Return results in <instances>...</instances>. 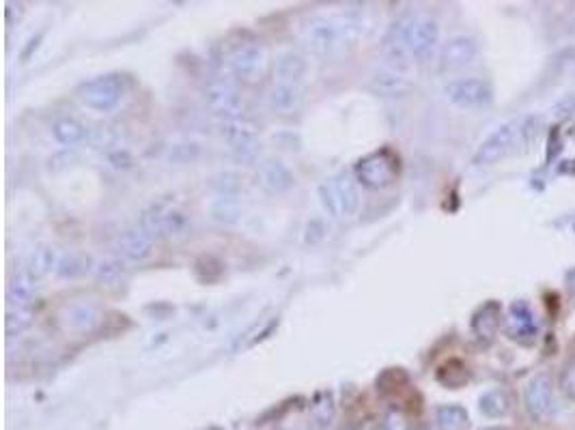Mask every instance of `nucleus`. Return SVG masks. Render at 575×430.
<instances>
[{
    "instance_id": "f257e3e1",
    "label": "nucleus",
    "mask_w": 575,
    "mask_h": 430,
    "mask_svg": "<svg viewBox=\"0 0 575 430\" xmlns=\"http://www.w3.org/2000/svg\"><path fill=\"white\" fill-rule=\"evenodd\" d=\"M362 24L356 18H315L302 26V44L315 56H334L360 39Z\"/></svg>"
},
{
    "instance_id": "f03ea898",
    "label": "nucleus",
    "mask_w": 575,
    "mask_h": 430,
    "mask_svg": "<svg viewBox=\"0 0 575 430\" xmlns=\"http://www.w3.org/2000/svg\"><path fill=\"white\" fill-rule=\"evenodd\" d=\"M403 41L405 50L411 61H427L434 55L437 39H440V26L429 15H410L393 24Z\"/></svg>"
},
{
    "instance_id": "7ed1b4c3",
    "label": "nucleus",
    "mask_w": 575,
    "mask_h": 430,
    "mask_svg": "<svg viewBox=\"0 0 575 430\" xmlns=\"http://www.w3.org/2000/svg\"><path fill=\"white\" fill-rule=\"evenodd\" d=\"M399 168L397 153L390 151V148H379V151L358 159V164L353 166V174L362 188L384 190L397 181Z\"/></svg>"
},
{
    "instance_id": "20e7f679",
    "label": "nucleus",
    "mask_w": 575,
    "mask_h": 430,
    "mask_svg": "<svg viewBox=\"0 0 575 430\" xmlns=\"http://www.w3.org/2000/svg\"><path fill=\"white\" fill-rule=\"evenodd\" d=\"M319 198L324 209L336 220L356 215L358 207H360V194H358L356 183L347 174H339V177L321 183Z\"/></svg>"
},
{
    "instance_id": "39448f33",
    "label": "nucleus",
    "mask_w": 575,
    "mask_h": 430,
    "mask_svg": "<svg viewBox=\"0 0 575 430\" xmlns=\"http://www.w3.org/2000/svg\"><path fill=\"white\" fill-rule=\"evenodd\" d=\"M125 91V80L119 73H106V76H99L87 82L78 91V97L80 102L87 105V108L95 110V113H110L114 110L123 97Z\"/></svg>"
},
{
    "instance_id": "423d86ee",
    "label": "nucleus",
    "mask_w": 575,
    "mask_h": 430,
    "mask_svg": "<svg viewBox=\"0 0 575 430\" xmlns=\"http://www.w3.org/2000/svg\"><path fill=\"white\" fill-rule=\"evenodd\" d=\"M140 231L151 239H177L188 232V217L175 207L153 205L140 215Z\"/></svg>"
},
{
    "instance_id": "0eeeda50",
    "label": "nucleus",
    "mask_w": 575,
    "mask_h": 430,
    "mask_svg": "<svg viewBox=\"0 0 575 430\" xmlns=\"http://www.w3.org/2000/svg\"><path fill=\"white\" fill-rule=\"evenodd\" d=\"M521 130H524V119L506 121V123L495 127L474 153V166H494V164H498L515 147L517 138H521Z\"/></svg>"
},
{
    "instance_id": "6e6552de",
    "label": "nucleus",
    "mask_w": 575,
    "mask_h": 430,
    "mask_svg": "<svg viewBox=\"0 0 575 430\" xmlns=\"http://www.w3.org/2000/svg\"><path fill=\"white\" fill-rule=\"evenodd\" d=\"M503 327L506 336L517 344H524V347L535 344L541 332L539 316H537V312L532 310V306L526 299H517L509 306V310H506L504 315Z\"/></svg>"
},
{
    "instance_id": "1a4fd4ad",
    "label": "nucleus",
    "mask_w": 575,
    "mask_h": 430,
    "mask_svg": "<svg viewBox=\"0 0 575 430\" xmlns=\"http://www.w3.org/2000/svg\"><path fill=\"white\" fill-rule=\"evenodd\" d=\"M446 99L457 108H483L494 99V89L483 78H459L446 84Z\"/></svg>"
},
{
    "instance_id": "9d476101",
    "label": "nucleus",
    "mask_w": 575,
    "mask_h": 430,
    "mask_svg": "<svg viewBox=\"0 0 575 430\" xmlns=\"http://www.w3.org/2000/svg\"><path fill=\"white\" fill-rule=\"evenodd\" d=\"M267 65V52L258 41H244L229 55V72L241 82H255Z\"/></svg>"
},
{
    "instance_id": "9b49d317",
    "label": "nucleus",
    "mask_w": 575,
    "mask_h": 430,
    "mask_svg": "<svg viewBox=\"0 0 575 430\" xmlns=\"http://www.w3.org/2000/svg\"><path fill=\"white\" fill-rule=\"evenodd\" d=\"M203 99L205 104H207V108L212 110L220 121L244 116V99H241V95L237 93L229 82H224V80H212V82L205 84Z\"/></svg>"
},
{
    "instance_id": "f8f14e48",
    "label": "nucleus",
    "mask_w": 575,
    "mask_h": 430,
    "mask_svg": "<svg viewBox=\"0 0 575 430\" xmlns=\"http://www.w3.org/2000/svg\"><path fill=\"white\" fill-rule=\"evenodd\" d=\"M220 136L229 142L231 148L241 159H252L258 151L257 140V125L246 116H237V119H224L218 123Z\"/></svg>"
},
{
    "instance_id": "ddd939ff",
    "label": "nucleus",
    "mask_w": 575,
    "mask_h": 430,
    "mask_svg": "<svg viewBox=\"0 0 575 430\" xmlns=\"http://www.w3.org/2000/svg\"><path fill=\"white\" fill-rule=\"evenodd\" d=\"M524 405L535 422H545L554 416V381L550 375L541 373L526 387Z\"/></svg>"
},
{
    "instance_id": "4468645a",
    "label": "nucleus",
    "mask_w": 575,
    "mask_h": 430,
    "mask_svg": "<svg viewBox=\"0 0 575 430\" xmlns=\"http://www.w3.org/2000/svg\"><path fill=\"white\" fill-rule=\"evenodd\" d=\"M478 56V44L474 37L457 35L448 39L440 52V72H459V69L472 65Z\"/></svg>"
},
{
    "instance_id": "2eb2a0df",
    "label": "nucleus",
    "mask_w": 575,
    "mask_h": 430,
    "mask_svg": "<svg viewBox=\"0 0 575 430\" xmlns=\"http://www.w3.org/2000/svg\"><path fill=\"white\" fill-rule=\"evenodd\" d=\"M503 325V308L498 301H485V304L474 312L472 316V332L478 342L489 344Z\"/></svg>"
},
{
    "instance_id": "dca6fc26",
    "label": "nucleus",
    "mask_w": 575,
    "mask_h": 430,
    "mask_svg": "<svg viewBox=\"0 0 575 430\" xmlns=\"http://www.w3.org/2000/svg\"><path fill=\"white\" fill-rule=\"evenodd\" d=\"M257 179H258V185L272 194L287 192V190H292L295 183L292 170L284 166L283 162H278V159H267V162H263L261 168H258Z\"/></svg>"
},
{
    "instance_id": "f3484780",
    "label": "nucleus",
    "mask_w": 575,
    "mask_h": 430,
    "mask_svg": "<svg viewBox=\"0 0 575 430\" xmlns=\"http://www.w3.org/2000/svg\"><path fill=\"white\" fill-rule=\"evenodd\" d=\"M114 249H117L119 257H123L125 261L140 263L151 257L153 239L147 237L142 231H125L114 241Z\"/></svg>"
},
{
    "instance_id": "a211bd4d",
    "label": "nucleus",
    "mask_w": 575,
    "mask_h": 430,
    "mask_svg": "<svg viewBox=\"0 0 575 430\" xmlns=\"http://www.w3.org/2000/svg\"><path fill=\"white\" fill-rule=\"evenodd\" d=\"M368 87H371L373 93L382 95V97H401V95L410 91L411 82L408 73H399V72H393V69L384 67L373 73Z\"/></svg>"
},
{
    "instance_id": "6ab92c4d",
    "label": "nucleus",
    "mask_w": 575,
    "mask_h": 430,
    "mask_svg": "<svg viewBox=\"0 0 575 430\" xmlns=\"http://www.w3.org/2000/svg\"><path fill=\"white\" fill-rule=\"evenodd\" d=\"M35 291H37L35 275L26 267L20 269V272L12 278V282H9L7 308H33Z\"/></svg>"
},
{
    "instance_id": "aec40b11",
    "label": "nucleus",
    "mask_w": 575,
    "mask_h": 430,
    "mask_svg": "<svg viewBox=\"0 0 575 430\" xmlns=\"http://www.w3.org/2000/svg\"><path fill=\"white\" fill-rule=\"evenodd\" d=\"M306 72H309V63L298 52H284L276 58V65H274V76L281 84H300Z\"/></svg>"
},
{
    "instance_id": "412c9836",
    "label": "nucleus",
    "mask_w": 575,
    "mask_h": 430,
    "mask_svg": "<svg viewBox=\"0 0 575 430\" xmlns=\"http://www.w3.org/2000/svg\"><path fill=\"white\" fill-rule=\"evenodd\" d=\"M302 89L300 84H281L276 82L267 93V105L274 110V113H293L298 110V105L302 104Z\"/></svg>"
},
{
    "instance_id": "4be33fe9",
    "label": "nucleus",
    "mask_w": 575,
    "mask_h": 430,
    "mask_svg": "<svg viewBox=\"0 0 575 430\" xmlns=\"http://www.w3.org/2000/svg\"><path fill=\"white\" fill-rule=\"evenodd\" d=\"M99 323H102V312L93 304L72 306L70 312H67V325H70L73 332H91Z\"/></svg>"
},
{
    "instance_id": "5701e85b",
    "label": "nucleus",
    "mask_w": 575,
    "mask_h": 430,
    "mask_svg": "<svg viewBox=\"0 0 575 430\" xmlns=\"http://www.w3.org/2000/svg\"><path fill=\"white\" fill-rule=\"evenodd\" d=\"M478 409H481L483 416L487 417H504L506 413L511 411V396L509 392H504L503 387H494V390L485 392L478 400Z\"/></svg>"
},
{
    "instance_id": "b1692460",
    "label": "nucleus",
    "mask_w": 575,
    "mask_h": 430,
    "mask_svg": "<svg viewBox=\"0 0 575 430\" xmlns=\"http://www.w3.org/2000/svg\"><path fill=\"white\" fill-rule=\"evenodd\" d=\"M52 134H55L56 142L65 147H76L89 138V130L82 123H78L76 119H61L52 125Z\"/></svg>"
},
{
    "instance_id": "393cba45",
    "label": "nucleus",
    "mask_w": 575,
    "mask_h": 430,
    "mask_svg": "<svg viewBox=\"0 0 575 430\" xmlns=\"http://www.w3.org/2000/svg\"><path fill=\"white\" fill-rule=\"evenodd\" d=\"M59 263H61L59 252H56L55 248L41 246L33 252V257H30L26 269H29V272L33 274L37 280H39V278H44V275L50 274L52 269H59Z\"/></svg>"
},
{
    "instance_id": "a878e982",
    "label": "nucleus",
    "mask_w": 575,
    "mask_h": 430,
    "mask_svg": "<svg viewBox=\"0 0 575 430\" xmlns=\"http://www.w3.org/2000/svg\"><path fill=\"white\" fill-rule=\"evenodd\" d=\"M435 422L440 430H468V411L459 405H442L435 411Z\"/></svg>"
},
{
    "instance_id": "bb28decb",
    "label": "nucleus",
    "mask_w": 575,
    "mask_h": 430,
    "mask_svg": "<svg viewBox=\"0 0 575 430\" xmlns=\"http://www.w3.org/2000/svg\"><path fill=\"white\" fill-rule=\"evenodd\" d=\"M93 272H95V278H97L102 284L117 286L123 282L125 274H128V267H125V263L121 261V258H104V261L95 265Z\"/></svg>"
},
{
    "instance_id": "cd10ccee",
    "label": "nucleus",
    "mask_w": 575,
    "mask_h": 430,
    "mask_svg": "<svg viewBox=\"0 0 575 430\" xmlns=\"http://www.w3.org/2000/svg\"><path fill=\"white\" fill-rule=\"evenodd\" d=\"M212 217L220 224H235L241 217V205L235 196H218L212 205Z\"/></svg>"
},
{
    "instance_id": "c85d7f7f",
    "label": "nucleus",
    "mask_w": 575,
    "mask_h": 430,
    "mask_svg": "<svg viewBox=\"0 0 575 430\" xmlns=\"http://www.w3.org/2000/svg\"><path fill=\"white\" fill-rule=\"evenodd\" d=\"M437 381L442 385L451 387V390H457V387L468 384V368L459 359H451V362H446L437 370Z\"/></svg>"
},
{
    "instance_id": "c756f323",
    "label": "nucleus",
    "mask_w": 575,
    "mask_h": 430,
    "mask_svg": "<svg viewBox=\"0 0 575 430\" xmlns=\"http://www.w3.org/2000/svg\"><path fill=\"white\" fill-rule=\"evenodd\" d=\"M334 398H332L330 392H317L310 402V416L317 419L319 424H330L332 417H334Z\"/></svg>"
},
{
    "instance_id": "7c9ffc66",
    "label": "nucleus",
    "mask_w": 575,
    "mask_h": 430,
    "mask_svg": "<svg viewBox=\"0 0 575 430\" xmlns=\"http://www.w3.org/2000/svg\"><path fill=\"white\" fill-rule=\"evenodd\" d=\"M33 323V308H7V336L13 338L22 333Z\"/></svg>"
},
{
    "instance_id": "2f4dec72",
    "label": "nucleus",
    "mask_w": 575,
    "mask_h": 430,
    "mask_svg": "<svg viewBox=\"0 0 575 430\" xmlns=\"http://www.w3.org/2000/svg\"><path fill=\"white\" fill-rule=\"evenodd\" d=\"M119 140H121V127L106 125L99 127L93 134V145L99 148H106V151H119Z\"/></svg>"
},
{
    "instance_id": "473e14b6",
    "label": "nucleus",
    "mask_w": 575,
    "mask_h": 430,
    "mask_svg": "<svg viewBox=\"0 0 575 430\" xmlns=\"http://www.w3.org/2000/svg\"><path fill=\"white\" fill-rule=\"evenodd\" d=\"M87 261H84L82 257H76V254H70V257H63L61 258V263H59V269H56V272H59V275H63V278H76V275H82L84 272H87Z\"/></svg>"
},
{
    "instance_id": "72a5a7b5",
    "label": "nucleus",
    "mask_w": 575,
    "mask_h": 430,
    "mask_svg": "<svg viewBox=\"0 0 575 430\" xmlns=\"http://www.w3.org/2000/svg\"><path fill=\"white\" fill-rule=\"evenodd\" d=\"M558 385H561L564 396H569L571 400H575V358H571L567 364L562 366Z\"/></svg>"
},
{
    "instance_id": "f704fd0d",
    "label": "nucleus",
    "mask_w": 575,
    "mask_h": 430,
    "mask_svg": "<svg viewBox=\"0 0 575 430\" xmlns=\"http://www.w3.org/2000/svg\"><path fill=\"white\" fill-rule=\"evenodd\" d=\"M382 430H410V422L403 413L393 409V411H388L386 416H384Z\"/></svg>"
},
{
    "instance_id": "c9c22d12",
    "label": "nucleus",
    "mask_w": 575,
    "mask_h": 430,
    "mask_svg": "<svg viewBox=\"0 0 575 430\" xmlns=\"http://www.w3.org/2000/svg\"><path fill=\"white\" fill-rule=\"evenodd\" d=\"M197 156H199L197 145H177V147L171 151V162H175V164H188V162H192V159L197 157Z\"/></svg>"
},
{
    "instance_id": "e433bc0d",
    "label": "nucleus",
    "mask_w": 575,
    "mask_h": 430,
    "mask_svg": "<svg viewBox=\"0 0 575 430\" xmlns=\"http://www.w3.org/2000/svg\"><path fill=\"white\" fill-rule=\"evenodd\" d=\"M569 291H571V295H575V272L569 274Z\"/></svg>"
},
{
    "instance_id": "4c0bfd02",
    "label": "nucleus",
    "mask_w": 575,
    "mask_h": 430,
    "mask_svg": "<svg viewBox=\"0 0 575 430\" xmlns=\"http://www.w3.org/2000/svg\"><path fill=\"white\" fill-rule=\"evenodd\" d=\"M571 33L575 35V20H573V22H571Z\"/></svg>"
},
{
    "instance_id": "58836bf2",
    "label": "nucleus",
    "mask_w": 575,
    "mask_h": 430,
    "mask_svg": "<svg viewBox=\"0 0 575 430\" xmlns=\"http://www.w3.org/2000/svg\"><path fill=\"white\" fill-rule=\"evenodd\" d=\"M485 430H503V428H485Z\"/></svg>"
}]
</instances>
